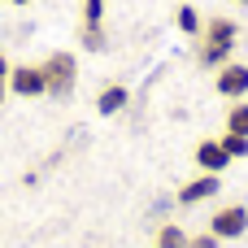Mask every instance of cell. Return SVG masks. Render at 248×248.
<instances>
[{"label": "cell", "mask_w": 248, "mask_h": 248, "mask_svg": "<svg viewBox=\"0 0 248 248\" xmlns=\"http://www.w3.org/2000/svg\"><path fill=\"white\" fill-rule=\"evenodd\" d=\"M39 65H44V83H48V96L65 100V96L74 92V83H78V61H74V52H48Z\"/></svg>", "instance_id": "1"}, {"label": "cell", "mask_w": 248, "mask_h": 248, "mask_svg": "<svg viewBox=\"0 0 248 248\" xmlns=\"http://www.w3.org/2000/svg\"><path fill=\"white\" fill-rule=\"evenodd\" d=\"M209 231H214L218 240H244L248 209L244 205H222V209H214V214H209Z\"/></svg>", "instance_id": "2"}, {"label": "cell", "mask_w": 248, "mask_h": 248, "mask_svg": "<svg viewBox=\"0 0 248 248\" xmlns=\"http://www.w3.org/2000/svg\"><path fill=\"white\" fill-rule=\"evenodd\" d=\"M214 92H218L222 100H244L248 96V65H240V61L218 65V70H214Z\"/></svg>", "instance_id": "3"}, {"label": "cell", "mask_w": 248, "mask_h": 248, "mask_svg": "<svg viewBox=\"0 0 248 248\" xmlns=\"http://www.w3.org/2000/svg\"><path fill=\"white\" fill-rule=\"evenodd\" d=\"M13 96L22 100H35V96H48V83H44V65H13L9 70V83H4Z\"/></svg>", "instance_id": "4"}, {"label": "cell", "mask_w": 248, "mask_h": 248, "mask_svg": "<svg viewBox=\"0 0 248 248\" xmlns=\"http://www.w3.org/2000/svg\"><path fill=\"white\" fill-rule=\"evenodd\" d=\"M78 39L92 52L105 48V0H83V31H78Z\"/></svg>", "instance_id": "5"}, {"label": "cell", "mask_w": 248, "mask_h": 248, "mask_svg": "<svg viewBox=\"0 0 248 248\" xmlns=\"http://www.w3.org/2000/svg\"><path fill=\"white\" fill-rule=\"evenodd\" d=\"M218 187H222V179L201 170V179H192V183H183V187H179V205H187V209H192V205H205V201H214V196H218Z\"/></svg>", "instance_id": "6"}, {"label": "cell", "mask_w": 248, "mask_h": 248, "mask_svg": "<svg viewBox=\"0 0 248 248\" xmlns=\"http://www.w3.org/2000/svg\"><path fill=\"white\" fill-rule=\"evenodd\" d=\"M196 166H201L205 174H222V170L231 166V157H227V148L218 144V135H209V140L196 144Z\"/></svg>", "instance_id": "7"}, {"label": "cell", "mask_w": 248, "mask_h": 248, "mask_svg": "<svg viewBox=\"0 0 248 248\" xmlns=\"http://www.w3.org/2000/svg\"><path fill=\"white\" fill-rule=\"evenodd\" d=\"M201 39L205 44H235L240 39V22L235 17H205V26H201Z\"/></svg>", "instance_id": "8"}, {"label": "cell", "mask_w": 248, "mask_h": 248, "mask_svg": "<svg viewBox=\"0 0 248 248\" xmlns=\"http://www.w3.org/2000/svg\"><path fill=\"white\" fill-rule=\"evenodd\" d=\"M126 105H131V87H126V83H105V87H100V96H96V109H100L105 118L122 113Z\"/></svg>", "instance_id": "9"}, {"label": "cell", "mask_w": 248, "mask_h": 248, "mask_svg": "<svg viewBox=\"0 0 248 248\" xmlns=\"http://www.w3.org/2000/svg\"><path fill=\"white\" fill-rule=\"evenodd\" d=\"M231 48H235V44H205V39H201V48H196V65L218 70V65L231 61Z\"/></svg>", "instance_id": "10"}, {"label": "cell", "mask_w": 248, "mask_h": 248, "mask_svg": "<svg viewBox=\"0 0 248 248\" xmlns=\"http://www.w3.org/2000/svg\"><path fill=\"white\" fill-rule=\"evenodd\" d=\"M174 26H179L183 35L201 39V26H205V17H201V9H196V4H179V9H174Z\"/></svg>", "instance_id": "11"}, {"label": "cell", "mask_w": 248, "mask_h": 248, "mask_svg": "<svg viewBox=\"0 0 248 248\" xmlns=\"http://www.w3.org/2000/svg\"><path fill=\"white\" fill-rule=\"evenodd\" d=\"M187 240H192V235H187L179 222H166V227L157 231V244L153 248H187Z\"/></svg>", "instance_id": "12"}, {"label": "cell", "mask_w": 248, "mask_h": 248, "mask_svg": "<svg viewBox=\"0 0 248 248\" xmlns=\"http://www.w3.org/2000/svg\"><path fill=\"white\" fill-rule=\"evenodd\" d=\"M227 131L248 135V96L244 100H231V109H227Z\"/></svg>", "instance_id": "13"}, {"label": "cell", "mask_w": 248, "mask_h": 248, "mask_svg": "<svg viewBox=\"0 0 248 248\" xmlns=\"http://www.w3.org/2000/svg\"><path fill=\"white\" fill-rule=\"evenodd\" d=\"M218 144L227 148V157H231V161L248 157V135H235V131H222V135H218Z\"/></svg>", "instance_id": "14"}, {"label": "cell", "mask_w": 248, "mask_h": 248, "mask_svg": "<svg viewBox=\"0 0 248 248\" xmlns=\"http://www.w3.org/2000/svg\"><path fill=\"white\" fill-rule=\"evenodd\" d=\"M218 244H222V240H218L214 231H201V235H192V240H187V248H218Z\"/></svg>", "instance_id": "15"}, {"label": "cell", "mask_w": 248, "mask_h": 248, "mask_svg": "<svg viewBox=\"0 0 248 248\" xmlns=\"http://www.w3.org/2000/svg\"><path fill=\"white\" fill-rule=\"evenodd\" d=\"M9 70H13V65H9V57L0 52V83H9Z\"/></svg>", "instance_id": "16"}, {"label": "cell", "mask_w": 248, "mask_h": 248, "mask_svg": "<svg viewBox=\"0 0 248 248\" xmlns=\"http://www.w3.org/2000/svg\"><path fill=\"white\" fill-rule=\"evenodd\" d=\"M4 96H9V87H4V83H0V109H4Z\"/></svg>", "instance_id": "17"}, {"label": "cell", "mask_w": 248, "mask_h": 248, "mask_svg": "<svg viewBox=\"0 0 248 248\" xmlns=\"http://www.w3.org/2000/svg\"><path fill=\"white\" fill-rule=\"evenodd\" d=\"M9 4H35V0H9Z\"/></svg>", "instance_id": "18"}, {"label": "cell", "mask_w": 248, "mask_h": 248, "mask_svg": "<svg viewBox=\"0 0 248 248\" xmlns=\"http://www.w3.org/2000/svg\"><path fill=\"white\" fill-rule=\"evenodd\" d=\"M231 4H248V0H231Z\"/></svg>", "instance_id": "19"}]
</instances>
